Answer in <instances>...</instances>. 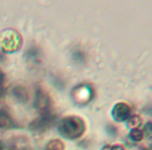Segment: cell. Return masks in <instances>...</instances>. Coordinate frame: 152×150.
Listing matches in <instances>:
<instances>
[{
  "instance_id": "30bf717a",
  "label": "cell",
  "mask_w": 152,
  "mask_h": 150,
  "mask_svg": "<svg viewBox=\"0 0 152 150\" xmlns=\"http://www.w3.org/2000/svg\"><path fill=\"white\" fill-rule=\"evenodd\" d=\"M111 150H126V149H124L123 148V146H112V148H111Z\"/></svg>"
},
{
  "instance_id": "8992f818",
  "label": "cell",
  "mask_w": 152,
  "mask_h": 150,
  "mask_svg": "<svg viewBox=\"0 0 152 150\" xmlns=\"http://www.w3.org/2000/svg\"><path fill=\"white\" fill-rule=\"evenodd\" d=\"M143 137H144V133H143V130L137 129V127L132 129V132H131V138H132L134 141L139 142V141H142V140H143Z\"/></svg>"
},
{
  "instance_id": "4fadbf2b",
  "label": "cell",
  "mask_w": 152,
  "mask_h": 150,
  "mask_svg": "<svg viewBox=\"0 0 152 150\" xmlns=\"http://www.w3.org/2000/svg\"><path fill=\"white\" fill-rule=\"evenodd\" d=\"M150 145L152 146V135H151V138H150Z\"/></svg>"
},
{
  "instance_id": "277c9868",
  "label": "cell",
  "mask_w": 152,
  "mask_h": 150,
  "mask_svg": "<svg viewBox=\"0 0 152 150\" xmlns=\"http://www.w3.org/2000/svg\"><path fill=\"white\" fill-rule=\"evenodd\" d=\"M36 107L40 111H45L50 107V97H48L47 92H44L43 90H39L36 95V102H35Z\"/></svg>"
},
{
  "instance_id": "3957f363",
  "label": "cell",
  "mask_w": 152,
  "mask_h": 150,
  "mask_svg": "<svg viewBox=\"0 0 152 150\" xmlns=\"http://www.w3.org/2000/svg\"><path fill=\"white\" fill-rule=\"evenodd\" d=\"M129 114H131V107L127 103H118L112 110V115L116 121H124L129 117Z\"/></svg>"
},
{
  "instance_id": "6da1fadb",
  "label": "cell",
  "mask_w": 152,
  "mask_h": 150,
  "mask_svg": "<svg viewBox=\"0 0 152 150\" xmlns=\"http://www.w3.org/2000/svg\"><path fill=\"white\" fill-rule=\"evenodd\" d=\"M59 129H60V133L64 137L69 138V140H76V138L83 135L84 130H86V125H84L81 118L71 115V117L64 118L63 121L60 122Z\"/></svg>"
},
{
  "instance_id": "ba28073f",
  "label": "cell",
  "mask_w": 152,
  "mask_h": 150,
  "mask_svg": "<svg viewBox=\"0 0 152 150\" xmlns=\"http://www.w3.org/2000/svg\"><path fill=\"white\" fill-rule=\"evenodd\" d=\"M8 125H10V118H8L5 114L0 113V126H1V127H7Z\"/></svg>"
},
{
  "instance_id": "5bb4252c",
  "label": "cell",
  "mask_w": 152,
  "mask_h": 150,
  "mask_svg": "<svg viewBox=\"0 0 152 150\" xmlns=\"http://www.w3.org/2000/svg\"><path fill=\"white\" fill-rule=\"evenodd\" d=\"M0 150H1V145H0Z\"/></svg>"
},
{
  "instance_id": "7a4b0ae2",
  "label": "cell",
  "mask_w": 152,
  "mask_h": 150,
  "mask_svg": "<svg viewBox=\"0 0 152 150\" xmlns=\"http://www.w3.org/2000/svg\"><path fill=\"white\" fill-rule=\"evenodd\" d=\"M23 39L15 30H5L0 35V50L5 54H12L20 48Z\"/></svg>"
},
{
  "instance_id": "9c48e42d",
  "label": "cell",
  "mask_w": 152,
  "mask_h": 150,
  "mask_svg": "<svg viewBox=\"0 0 152 150\" xmlns=\"http://www.w3.org/2000/svg\"><path fill=\"white\" fill-rule=\"evenodd\" d=\"M145 132L152 134V122H148V123L145 125Z\"/></svg>"
},
{
  "instance_id": "5b68a950",
  "label": "cell",
  "mask_w": 152,
  "mask_h": 150,
  "mask_svg": "<svg viewBox=\"0 0 152 150\" xmlns=\"http://www.w3.org/2000/svg\"><path fill=\"white\" fill-rule=\"evenodd\" d=\"M45 150H64V143L60 140H51L45 146Z\"/></svg>"
},
{
  "instance_id": "7c38bea8",
  "label": "cell",
  "mask_w": 152,
  "mask_h": 150,
  "mask_svg": "<svg viewBox=\"0 0 152 150\" xmlns=\"http://www.w3.org/2000/svg\"><path fill=\"white\" fill-rule=\"evenodd\" d=\"M103 150H111V146H105V148H103Z\"/></svg>"
},
{
  "instance_id": "52a82bcc",
  "label": "cell",
  "mask_w": 152,
  "mask_h": 150,
  "mask_svg": "<svg viewBox=\"0 0 152 150\" xmlns=\"http://www.w3.org/2000/svg\"><path fill=\"white\" fill-rule=\"evenodd\" d=\"M140 123H142V118H140L139 115H135V117H132V118H129V125H131V126L137 127Z\"/></svg>"
},
{
  "instance_id": "8fae6325",
  "label": "cell",
  "mask_w": 152,
  "mask_h": 150,
  "mask_svg": "<svg viewBox=\"0 0 152 150\" xmlns=\"http://www.w3.org/2000/svg\"><path fill=\"white\" fill-rule=\"evenodd\" d=\"M3 81H4V72L0 71V84L3 83Z\"/></svg>"
}]
</instances>
